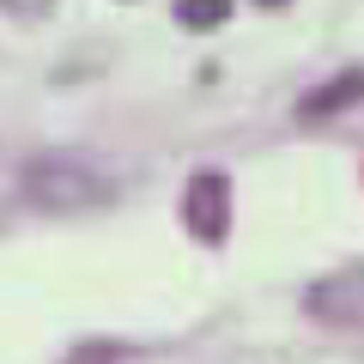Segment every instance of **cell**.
I'll return each mask as SVG.
<instances>
[{
  "instance_id": "6da1fadb",
  "label": "cell",
  "mask_w": 364,
  "mask_h": 364,
  "mask_svg": "<svg viewBox=\"0 0 364 364\" xmlns=\"http://www.w3.org/2000/svg\"><path fill=\"white\" fill-rule=\"evenodd\" d=\"M18 195H25V207L49 213V219H79V213H104L116 207L122 182L109 176L97 158H79V152H43L25 164V176H18Z\"/></svg>"
},
{
  "instance_id": "5b68a950",
  "label": "cell",
  "mask_w": 364,
  "mask_h": 364,
  "mask_svg": "<svg viewBox=\"0 0 364 364\" xmlns=\"http://www.w3.org/2000/svg\"><path fill=\"white\" fill-rule=\"evenodd\" d=\"M225 18H231L225 0H182L176 6V25H188V31H219Z\"/></svg>"
},
{
  "instance_id": "3957f363",
  "label": "cell",
  "mask_w": 364,
  "mask_h": 364,
  "mask_svg": "<svg viewBox=\"0 0 364 364\" xmlns=\"http://www.w3.org/2000/svg\"><path fill=\"white\" fill-rule=\"evenodd\" d=\"M304 310L322 316V322L358 328L364 322V279H316V286L304 291Z\"/></svg>"
},
{
  "instance_id": "277c9868",
  "label": "cell",
  "mask_w": 364,
  "mask_h": 364,
  "mask_svg": "<svg viewBox=\"0 0 364 364\" xmlns=\"http://www.w3.org/2000/svg\"><path fill=\"white\" fill-rule=\"evenodd\" d=\"M364 104V67H346V73H334L328 85L304 91L298 97V122H322V116H340V109Z\"/></svg>"
},
{
  "instance_id": "7a4b0ae2",
  "label": "cell",
  "mask_w": 364,
  "mask_h": 364,
  "mask_svg": "<svg viewBox=\"0 0 364 364\" xmlns=\"http://www.w3.org/2000/svg\"><path fill=\"white\" fill-rule=\"evenodd\" d=\"M182 225L200 243H225V231H231V176L225 170H195L182 182Z\"/></svg>"
}]
</instances>
